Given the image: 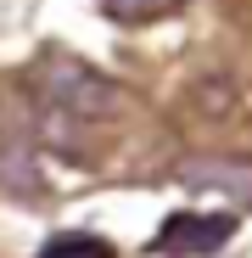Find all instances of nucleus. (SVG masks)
I'll use <instances>...</instances> for the list:
<instances>
[{
	"instance_id": "2",
	"label": "nucleus",
	"mask_w": 252,
	"mask_h": 258,
	"mask_svg": "<svg viewBox=\"0 0 252 258\" xmlns=\"http://www.w3.org/2000/svg\"><path fill=\"white\" fill-rule=\"evenodd\" d=\"M235 236V219L230 213H168V219L157 225L151 236V252L162 258H207V252H219L224 241Z\"/></svg>"
},
{
	"instance_id": "6",
	"label": "nucleus",
	"mask_w": 252,
	"mask_h": 258,
	"mask_svg": "<svg viewBox=\"0 0 252 258\" xmlns=\"http://www.w3.org/2000/svg\"><path fill=\"white\" fill-rule=\"evenodd\" d=\"M96 6L123 23V28H140V23H162V17H174L180 12V0H96Z\"/></svg>"
},
{
	"instance_id": "1",
	"label": "nucleus",
	"mask_w": 252,
	"mask_h": 258,
	"mask_svg": "<svg viewBox=\"0 0 252 258\" xmlns=\"http://www.w3.org/2000/svg\"><path fill=\"white\" fill-rule=\"evenodd\" d=\"M34 96L39 107H51V112H67L78 123H96V118H112L123 107V90L96 73L90 62H78V56H45L34 68Z\"/></svg>"
},
{
	"instance_id": "5",
	"label": "nucleus",
	"mask_w": 252,
	"mask_h": 258,
	"mask_svg": "<svg viewBox=\"0 0 252 258\" xmlns=\"http://www.w3.org/2000/svg\"><path fill=\"white\" fill-rule=\"evenodd\" d=\"M34 258H118V252H112V241H101L90 230H56Z\"/></svg>"
},
{
	"instance_id": "3",
	"label": "nucleus",
	"mask_w": 252,
	"mask_h": 258,
	"mask_svg": "<svg viewBox=\"0 0 252 258\" xmlns=\"http://www.w3.org/2000/svg\"><path fill=\"white\" fill-rule=\"evenodd\" d=\"M185 185H207V191H230L252 202V157H185L180 163Z\"/></svg>"
},
{
	"instance_id": "4",
	"label": "nucleus",
	"mask_w": 252,
	"mask_h": 258,
	"mask_svg": "<svg viewBox=\"0 0 252 258\" xmlns=\"http://www.w3.org/2000/svg\"><path fill=\"white\" fill-rule=\"evenodd\" d=\"M0 191L12 197H45V180H39V163L23 141H0Z\"/></svg>"
}]
</instances>
